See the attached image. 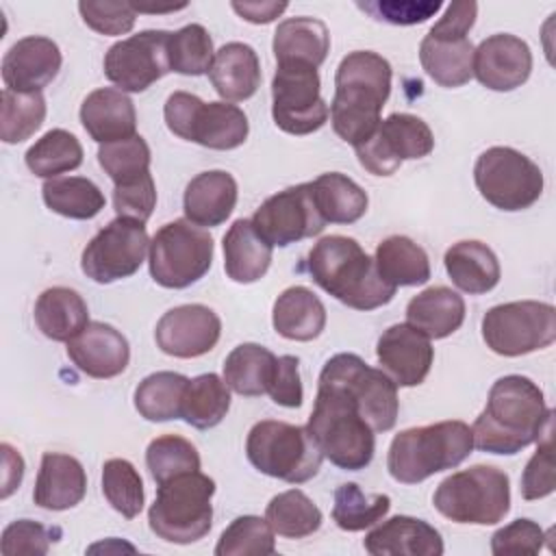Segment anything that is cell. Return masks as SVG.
Instances as JSON below:
<instances>
[{
	"label": "cell",
	"instance_id": "obj_39",
	"mask_svg": "<svg viewBox=\"0 0 556 556\" xmlns=\"http://www.w3.org/2000/svg\"><path fill=\"white\" fill-rule=\"evenodd\" d=\"M230 408V387L217 374H200L187 382L180 419L198 430L222 424Z\"/></svg>",
	"mask_w": 556,
	"mask_h": 556
},
{
	"label": "cell",
	"instance_id": "obj_27",
	"mask_svg": "<svg viewBox=\"0 0 556 556\" xmlns=\"http://www.w3.org/2000/svg\"><path fill=\"white\" fill-rule=\"evenodd\" d=\"M208 78L224 102H241L261 87V61L252 46L241 41L224 43L215 52Z\"/></svg>",
	"mask_w": 556,
	"mask_h": 556
},
{
	"label": "cell",
	"instance_id": "obj_15",
	"mask_svg": "<svg viewBox=\"0 0 556 556\" xmlns=\"http://www.w3.org/2000/svg\"><path fill=\"white\" fill-rule=\"evenodd\" d=\"M430 126L410 113H391L376 132L354 148L358 163L374 176H391L406 159H424L432 152Z\"/></svg>",
	"mask_w": 556,
	"mask_h": 556
},
{
	"label": "cell",
	"instance_id": "obj_38",
	"mask_svg": "<svg viewBox=\"0 0 556 556\" xmlns=\"http://www.w3.org/2000/svg\"><path fill=\"white\" fill-rule=\"evenodd\" d=\"M315 204L326 224H354L369 204V198L361 185L339 172L321 174L313 180Z\"/></svg>",
	"mask_w": 556,
	"mask_h": 556
},
{
	"label": "cell",
	"instance_id": "obj_9",
	"mask_svg": "<svg viewBox=\"0 0 556 556\" xmlns=\"http://www.w3.org/2000/svg\"><path fill=\"white\" fill-rule=\"evenodd\" d=\"M213 263V237L187 219H174L150 241V276L165 289H187Z\"/></svg>",
	"mask_w": 556,
	"mask_h": 556
},
{
	"label": "cell",
	"instance_id": "obj_50",
	"mask_svg": "<svg viewBox=\"0 0 556 556\" xmlns=\"http://www.w3.org/2000/svg\"><path fill=\"white\" fill-rule=\"evenodd\" d=\"M146 465L156 484L200 469V454L191 441L180 434H163L150 441L146 450Z\"/></svg>",
	"mask_w": 556,
	"mask_h": 556
},
{
	"label": "cell",
	"instance_id": "obj_31",
	"mask_svg": "<svg viewBox=\"0 0 556 556\" xmlns=\"http://www.w3.org/2000/svg\"><path fill=\"white\" fill-rule=\"evenodd\" d=\"M276 63H306L319 67L330 50L328 26L308 15L282 20L271 43Z\"/></svg>",
	"mask_w": 556,
	"mask_h": 556
},
{
	"label": "cell",
	"instance_id": "obj_29",
	"mask_svg": "<svg viewBox=\"0 0 556 556\" xmlns=\"http://www.w3.org/2000/svg\"><path fill=\"white\" fill-rule=\"evenodd\" d=\"M424 72L441 87H463L473 78V43L469 37H439L428 33L419 43Z\"/></svg>",
	"mask_w": 556,
	"mask_h": 556
},
{
	"label": "cell",
	"instance_id": "obj_2",
	"mask_svg": "<svg viewBox=\"0 0 556 556\" xmlns=\"http://www.w3.org/2000/svg\"><path fill=\"white\" fill-rule=\"evenodd\" d=\"M391 65L371 50L345 54L334 74L330 102L332 130L352 148L365 143L380 126V111L391 93Z\"/></svg>",
	"mask_w": 556,
	"mask_h": 556
},
{
	"label": "cell",
	"instance_id": "obj_49",
	"mask_svg": "<svg viewBox=\"0 0 556 556\" xmlns=\"http://www.w3.org/2000/svg\"><path fill=\"white\" fill-rule=\"evenodd\" d=\"M150 146L141 135L98 148V163L113 185H126L150 174Z\"/></svg>",
	"mask_w": 556,
	"mask_h": 556
},
{
	"label": "cell",
	"instance_id": "obj_16",
	"mask_svg": "<svg viewBox=\"0 0 556 556\" xmlns=\"http://www.w3.org/2000/svg\"><path fill=\"white\" fill-rule=\"evenodd\" d=\"M250 222L271 248H287L326 228V219L315 204L313 182H300L269 195Z\"/></svg>",
	"mask_w": 556,
	"mask_h": 556
},
{
	"label": "cell",
	"instance_id": "obj_41",
	"mask_svg": "<svg viewBox=\"0 0 556 556\" xmlns=\"http://www.w3.org/2000/svg\"><path fill=\"white\" fill-rule=\"evenodd\" d=\"M189 378L176 371L146 376L135 389V408L148 421L180 419L182 395Z\"/></svg>",
	"mask_w": 556,
	"mask_h": 556
},
{
	"label": "cell",
	"instance_id": "obj_59",
	"mask_svg": "<svg viewBox=\"0 0 556 556\" xmlns=\"http://www.w3.org/2000/svg\"><path fill=\"white\" fill-rule=\"evenodd\" d=\"M478 15V4L473 0H463V2H452L443 17L428 30L439 37H467L469 30L473 28Z\"/></svg>",
	"mask_w": 556,
	"mask_h": 556
},
{
	"label": "cell",
	"instance_id": "obj_18",
	"mask_svg": "<svg viewBox=\"0 0 556 556\" xmlns=\"http://www.w3.org/2000/svg\"><path fill=\"white\" fill-rule=\"evenodd\" d=\"M222 334L217 313L204 304L174 306L156 321L154 341L174 358H198L211 352Z\"/></svg>",
	"mask_w": 556,
	"mask_h": 556
},
{
	"label": "cell",
	"instance_id": "obj_22",
	"mask_svg": "<svg viewBox=\"0 0 556 556\" xmlns=\"http://www.w3.org/2000/svg\"><path fill=\"white\" fill-rule=\"evenodd\" d=\"M67 356L91 378H115L130 361L126 337L104 321H89L83 332L67 341Z\"/></svg>",
	"mask_w": 556,
	"mask_h": 556
},
{
	"label": "cell",
	"instance_id": "obj_32",
	"mask_svg": "<svg viewBox=\"0 0 556 556\" xmlns=\"http://www.w3.org/2000/svg\"><path fill=\"white\" fill-rule=\"evenodd\" d=\"M224 269L239 285L261 280L271 263V245L254 230L250 219H237L224 235Z\"/></svg>",
	"mask_w": 556,
	"mask_h": 556
},
{
	"label": "cell",
	"instance_id": "obj_19",
	"mask_svg": "<svg viewBox=\"0 0 556 556\" xmlns=\"http://www.w3.org/2000/svg\"><path fill=\"white\" fill-rule=\"evenodd\" d=\"M532 72L530 46L510 33H497L473 48V76L491 91H513Z\"/></svg>",
	"mask_w": 556,
	"mask_h": 556
},
{
	"label": "cell",
	"instance_id": "obj_24",
	"mask_svg": "<svg viewBox=\"0 0 556 556\" xmlns=\"http://www.w3.org/2000/svg\"><path fill=\"white\" fill-rule=\"evenodd\" d=\"M80 124L87 135L102 143L122 141L137 135V113L132 100L113 87L91 91L80 104Z\"/></svg>",
	"mask_w": 556,
	"mask_h": 556
},
{
	"label": "cell",
	"instance_id": "obj_56",
	"mask_svg": "<svg viewBox=\"0 0 556 556\" xmlns=\"http://www.w3.org/2000/svg\"><path fill=\"white\" fill-rule=\"evenodd\" d=\"M545 541V532L532 519H515L513 523L500 528L491 536V552L495 556L504 554H539Z\"/></svg>",
	"mask_w": 556,
	"mask_h": 556
},
{
	"label": "cell",
	"instance_id": "obj_17",
	"mask_svg": "<svg viewBox=\"0 0 556 556\" xmlns=\"http://www.w3.org/2000/svg\"><path fill=\"white\" fill-rule=\"evenodd\" d=\"M167 41V30H141L113 43L104 54V76L124 93L146 91L172 72Z\"/></svg>",
	"mask_w": 556,
	"mask_h": 556
},
{
	"label": "cell",
	"instance_id": "obj_48",
	"mask_svg": "<svg viewBox=\"0 0 556 556\" xmlns=\"http://www.w3.org/2000/svg\"><path fill=\"white\" fill-rule=\"evenodd\" d=\"M274 552V530L256 515L232 519L215 545V556H269Z\"/></svg>",
	"mask_w": 556,
	"mask_h": 556
},
{
	"label": "cell",
	"instance_id": "obj_57",
	"mask_svg": "<svg viewBox=\"0 0 556 556\" xmlns=\"http://www.w3.org/2000/svg\"><path fill=\"white\" fill-rule=\"evenodd\" d=\"M298 365H300L298 356H291V354L278 356L274 378H271V384L267 389L271 402H276L280 406H287V408H300L302 406L304 389H302V382H300Z\"/></svg>",
	"mask_w": 556,
	"mask_h": 556
},
{
	"label": "cell",
	"instance_id": "obj_25",
	"mask_svg": "<svg viewBox=\"0 0 556 556\" xmlns=\"http://www.w3.org/2000/svg\"><path fill=\"white\" fill-rule=\"evenodd\" d=\"M87 493V473L78 458L61 452L41 456L33 489V502L46 510H67L83 502Z\"/></svg>",
	"mask_w": 556,
	"mask_h": 556
},
{
	"label": "cell",
	"instance_id": "obj_55",
	"mask_svg": "<svg viewBox=\"0 0 556 556\" xmlns=\"http://www.w3.org/2000/svg\"><path fill=\"white\" fill-rule=\"evenodd\" d=\"M554 493V458H552V428L539 439V447L521 473V497L541 500Z\"/></svg>",
	"mask_w": 556,
	"mask_h": 556
},
{
	"label": "cell",
	"instance_id": "obj_1",
	"mask_svg": "<svg viewBox=\"0 0 556 556\" xmlns=\"http://www.w3.org/2000/svg\"><path fill=\"white\" fill-rule=\"evenodd\" d=\"M552 428L543 391L526 376L510 374L493 382L484 410L471 426L473 447L489 454H517Z\"/></svg>",
	"mask_w": 556,
	"mask_h": 556
},
{
	"label": "cell",
	"instance_id": "obj_20",
	"mask_svg": "<svg viewBox=\"0 0 556 556\" xmlns=\"http://www.w3.org/2000/svg\"><path fill=\"white\" fill-rule=\"evenodd\" d=\"M376 356L382 371L397 387H417L432 367L434 348L430 339L413 326L393 324L380 334Z\"/></svg>",
	"mask_w": 556,
	"mask_h": 556
},
{
	"label": "cell",
	"instance_id": "obj_33",
	"mask_svg": "<svg viewBox=\"0 0 556 556\" xmlns=\"http://www.w3.org/2000/svg\"><path fill=\"white\" fill-rule=\"evenodd\" d=\"M271 324L289 341H313L326 328V306L308 287H289L274 302Z\"/></svg>",
	"mask_w": 556,
	"mask_h": 556
},
{
	"label": "cell",
	"instance_id": "obj_58",
	"mask_svg": "<svg viewBox=\"0 0 556 556\" xmlns=\"http://www.w3.org/2000/svg\"><path fill=\"white\" fill-rule=\"evenodd\" d=\"M200 104H202V100L189 91L169 93V98L165 100V109H163V117H165L169 132L189 141L191 124H193V117H195Z\"/></svg>",
	"mask_w": 556,
	"mask_h": 556
},
{
	"label": "cell",
	"instance_id": "obj_26",
	"mask_svg": "<svg viewBox=\"0 0 556 556\" xmlns=\"http://www.w3.org/2000/svg\"><path fill=\"white\" fill-rule=\"evenodd\" d=\"M237 180L224 169H211L193 176L185 189L182 211L185 219L195 226L224 224L237 204Z\"/></svg>",
	"mask_w": 556,
	"mask_h": 556
},
{
	"label": "cell",
	"instance_id": "obj_37",
	"mask_svg": "<svg viewBox=\"0 0 556 556\" xmlns=\"http://www.w3.org/2000/svg\"><path fill=\"white\" fill-rule=\"evenodd\" d=\"M278 356L258 343L237 345L224 361V382L239 395L256 397L267 393Z\"/></svg>",
	"mask_w": 556,
	"mask_h": 556
},
{
	"label": "cell",
	"instance_id": "obj_35",
	"mask_svg": "<svg viewBox=\"0 0 556 556\" xmlns=\"http://www.w3.org/2000/svg\"><path fill=\"white\" fill-rule=\"evenodd\" d=\"M250 132L245 113L230 102H202L189 132V141H195L211 150H235Z\"/></svg>",
	"mask_w": 556,
	"mask_h": 556
},
{
	"label": "cell",
	"instance_id": "obj_7",
	"mask_svg": "<svg viewBox=\"0 0 556 556\" xmlns=\"http://www.w3.org/2000/svg\"><path fill=\"white\" fill-rule=\"evenodd\" d=\"M245 456L265 476L302 484L317 476L324 454L306 426L263 419L245 439Z\"/></svg>",
	"mask_w": 556,
	"mask_h": 556
},
{
	"label": "cell",
	"instance_id": "obj_21",
	"mask_svg": "<svg viewBox=\"0 0 556 556\" xmlns=\"http://www.w3.org/2000/svg\"><path fill=\"white\" fill-rule=\"evenodd\" d=\"M59 46L39 35L17 39L2 56L4 89L17 93H33L48 87L61 70Z\"/></svg>",
	"mask_w": 556,
	"mask_h": 556
},
{
	"label": "cell",
	"instance_id": "obj_52",
	"mask_svg": "<svg viewBox=\"0 0 556 556\" xmlns=\"http://www.w3.org/2000/svg\"><path fill=\"white\" fill-rule=\"evenodd\" d=\"M83 22L100 35H126L132 30L137 11L128 2H78Z\"/></svg>",
	"mask_w": 556,
	"mask_h": 556
},
{
	"label": "cell",
	"instance_id": "obj_14",
	"mask_svg": "<svg viewBox=\"0 0 556 556\" xmlns=\"http://www.w3.org/2000/svg\"><path fill=\"white\" fill-rule=\"evenodd\" d=\"M150 239L143 222L115 217L83 250L80 269L98 285H111L139 271Z\"/></svg>",
	"mask_w": 556,
	"mask_h": 556
},
{
	"label": "cell",
	"instance_id": "obj_54",
	"mask_svg": "<svg viewBox=\"0 0 556 556\" xmlns=\"http://www.w3.org/2000/svg\"><path fill=\"white\" fill-rule=\"evenodd\" d=\"M156 206V187L152 174H146L132 182L115 185L113 189V208L117 217L148 222Z\"/></svg>",
	"mask_w": 556,
	"mask_h": 556
},
{
	"label": "cell",
	"instance_id": "obj_13",
	"mask_svg": "<svg viewBox=\"0 0 556 556\" xmlns=\"http://www.w3.org/2000/svg\"><path fill=\"white\" fill-rule=\"evenodd\" d=\"M330 115L321 98L317 67L306 63H278L271 80V117L289 135H311Z\"/></svg>",
	"mask_w": 556,
	"mask_h": 556
},
{
	"label": "cell",
	"instance_id": "obj_4",
	"mask_svg": "<svg viewBox=\"0 0 556 556\" xmlns=\"http://www.w3.org/2000/svg\"><path fill=\"white\" fill-rule=\"evenodd\" d=\"M471 450V428L460 419L417 426L393 437L387 469L395 482L417 484L439 471L458 467Z\"/></svg>",
	"mask_w": 556,
	"mask_h": 556
},
{
	"label": "cell",
	"instance_id": "obj_61",
	"mask_svg": "<svg viewBox=\"0 0 556 556\" xmlns=\"http://www.w3.org/2000/svg\"><path fill=\"white\" fill-rule=\"evenodd\" d=\"M0 450H2V465H4V471H2V500H7L20 486V482L24 478V458L9 443H2Z\"/></svg>",
	"mask_w": 556,
	"mask_h": 556
},
{
	"label": "cell",
	"instance_id": "obj_8",
	"mask_svg": "<svg viewBox=\"0 0 556 556\" xmlns=\"http://www.w3.org/2000/svg\"><path fill=\"white\" fill-rule=\"evenodd\" d=\"M434 508L454 523L493 526L510 510L508 473L493 465H473L441 480Z\"/></svg>",
	"mask_w": 556,
	"mask_h": 556
},
{
	"label": "cell",
	"instance_id": "obj_43",
	"mask_svg": "<svg viewBox=\"0 0 556 556\" xmlns=\"http://www.w3.org/2000/svg\"><path fill=\"white\" fill-rule=\"evenodd\" d=\"M26 167L39 178H59L65 172H74L83 163L80 141L63 128L48 130L24 154Z\"/></svg>",
	"mask_w": 556,
	"mask_h": 556
},
{
	"label": "cell",
	"instance_id": "obj_47",
	"mask_svg": "<svg viewBox=\"0 0 556 556\" xmlns=\"http://www.w3.org/2000/svg\"><path fill=\"white\" fill-rule=\"evenodd\" d=\"M102 493L106 502L126 519H135L143 508V480L126 458H109L102 465Z\"/></svg>",
	"mask_w": 556,
	"mask_h": 556
},
{
	"label": "cell",
	"instance_id": "obj_5",
	"mask_svg": "<svg viewBox=\"0 0 556 556\" xmlns=\"http://www.w3.org/2000/svg\"><path fill=\"white\" fill-rule=\"evenodd\" d=\"M306 430L324 458L345 471L365 469L376 452L374 428L363 419L354 400L332 384L317 382V397Z\"/></svg>",
	"mask_w": 556,
	"mask_h": 556
},
{
	"label": "cell",
	"instance_id": "obj_53",
	"mask_svg": "<svg viewBox=\"0 0 556 556\" xmlns=\"http://www.w3.org/2000/svg\"><path fill=\"white\" fill-rule=\"evenodd\" d=\"M358 9L369 13L376 20L395 24V26H413L430 20L439 9V0H371L358 2Z\"/></svg>",
	"mask_w": 556,
	"mask_h": 556
},
{
	"label": "cell",
	"instance_id": "obj_40",
	"mask_svg": "<svg viewBox=\"0 0 556 556\" xmlns=\"http://www.w3.org/2000/svg\"><path fill=\"white\" fill-rule=\"evenodd\" d=\"M41 195L52 213L70 219H91L104 208V193L83 176L50 178L43 182Z\"/></svg>",
	"mask_w": 556,
	"mask_h": 556
},
{
	"label": "cell",
	"instance_id": "obj_12",
	"mask_svg": "<svg viewBox=\"0 0 556 556\" xmlns=\"http://www.w3.org/2000/svg\"><path fill=\"white\" fill-rule=\"evenodd\" d=\"M482 339L500 356L543 350L556 339V308L536 300L497 304L482 317Z\"/></svg>",
	"mask_w": 556,
	"mask_h": 556
},
{
	"label": "cell",
	"instance_id": "obj_36",
	"mask_svg": "<svg viewBox=\"0 0 556 556\" xmlns=\"http://www.w3.org/2000/svg\"><path fill=\"white\" fill-rule=\"evenodd\" d=\"M376 269L391 287H417L430 278V261L421 245L404 235H391L376 248Z\"/></svg>",
	"mask_w": 556,
	"mask_h": 556
},
{
	"label": "cell",
	"instance_id": "obj_46",
	"mask_svg": "<svg viewBox=\"0 0 556 556\" xmlns=\"http://www.w3.org/2000/svg\"><path fill=\"white\" fill-rule=\"evenodd\" d=\"M169 67L176 74L202 76L208 74L215 61L213 39L202 24H187L176 33H169L167 41Z\"/></svg>",
	"mask_w": 556,
	"mask_h": 556
},
{
	"label": "cell",
	"instance_id": "obj_11",
	"mask_svg": "<svg viewBox=\"0 0 556 556\" xmlns=\"http://www.w3.org/2000/svg\"><path fill=\"white\" fill-rule=\"evenodd\" d=\"M473 182L480 195L500 211L530 208L543 193L541 167L508 146H493L478 156Z\"/></svg>",
	"mask_w": 556,
	"mask_h": 556
},
{
	"label": "cell",
	"instance_id": "obj_42",
	"mask_svg": "<svg viewBox=\"0 0 556 556\" xmlns=\"http://www.w3.org/2000/svg\"><path fill=\"white\" fill-rule=\"evenodd\" d=\"M265 519L276 534L287 539H304L319 530L324 515L304 491L289 489L269 500Z\"/></svg>",
	"mask_w": 556,
	"mask_h": 556
},
{
	"label": "cell",
	"instance_id": "obj_6",
	"mask_svg": "<svg viewBox=\"0 0 556 556\" xmlns=\"http://www.w3.org/2000/svg\"><path fill=\"white\" fill-rule=\"evenodd\" d=\"M213 495L215 480L200 469L161 482L148 510L150 530L159 539L178 545L204 539L213 526Z\"/></svg>",
	"mask_w": 556,
	"mask_h": 556
},
{
	"label": "cell",
	"instance_id": "obj_44",
	"mask_svg": "<svg viewBox=\"0 0 556 556\" xmlns=\"http://www.w3.org/2000/svg\"><path fill=\"white\" fill-rule=\"evenodd\" d=\"M391 508V497L384 493H363L356 482L339 484L334 491L332 519L345 532H361L378 523Z\"/></svg>",
	"mask_w": 556,
	"mask_h": 556
},
{
	"label": "cell",
	"instance_id": "obj_10",
	"mask_svg": "<svg viewBox=\"0 0 556 556\" xmlns=\"http://www.w3.org/2000/svg\"><path fill=\"white\" fill-rule=\"evenodd\" d=\"M348 393L374 432L395 426L400 413L397 384L382 371L369 367L358 354L341 352L326 361L319 380Z\"/></svg>",
	"mask_w": 556,
	"mask_h": 556
},
{
	"label": "cell",
	"instance_id": "obj_23",
	"mask_svg": "<svg viewBox=\"0 0 556 556\" xmlns=\"http://www.w3.org/2000/svg\"><path fill=\"white\" fill-rule=\"evenodd\" d=\"M371 556H441L443 539L434 526L424 519L395 515L371 532L363 541Z\"/></svg>",
	"mask_w": 556,
	"mask_h": 556
},
{
	"label": "cell",
	"instance_id": "obj_30",
	"mask_svg": "<svg viewBox=\"0 0 556 556\" xmlns=\"http://www.w3.org/2000/svg\"><path fill=\"white\" fill-rule=\"evenodd\" d=\"M465 321V300L450 287H428L406 304V324L428 339H445Z\"/></svg>",
	"mask_w": 556,
	"mask_h": 556
},
{
	"label": "cell",
	"instance_id": "obj_28",
	"mask_svg": "<svg viewBox=\"0 0 556 556\" xmlns=\"http://www.w3.org/2000/svg\"><path fill=\"white\" fill-rule=\"evenodd\" d=\"M443 263L452 282L469 295L489 293L497 287L502 276L495 252L476 239H465L450 245Z\"/></svg>",
	"mask_w": 556,
	"mask_h": 556
},
{
	"label": "cell",
	"instance_id": "obj_3",
	"mask_svg": "<svg viewBox=\"0 0 556 556\" xmlns=\"http://www.w3.org/2000/svg\"><path fill=\"white\" fill-rule=\"evenodd\" d=\"M311 278L341 304L356 311H374L393 300L395 287L382 280L376 261L352 237L330 235L308 252Z\"/></svg>",
	"mask_w": 556,
	"mask_h": 556
},
{
	"label": "cell",
	"instance_id": "obj_60",
	"mask_svg": "<svg viewBox=\"0 0 556 556\" xmlns=\"http://www.w3.org/2000/svg\"><path fill=\"white\" fill-rule=\"evenodd\" d=\"M230 7L250 24H269L287 11V2H230Z\"/></svg>",
	"mask_w": 556,
	"mask_h": 556
},
{
	"label": "cell",
	"instance_id": "obj_51",
	"mask_svg": "<svg viewBox=\"0 0 556 556\" xmlns=\"http://www.w3.org/2000/svg\"><path fill=\"white\" fill-rule=\"evenodd\" d=\"M59 528L50 530L39 521L33 519H17L9 523L2 532L0 549L4 556H17V554H35L43 556L50 549V543L59 539Z\"/></svg>",
	"mask_w": 556,
	"mask_h": 556
},
{
	"label": "cell",
	"instance_id": "obj_45",
	"mask_svg": "<svg viewBox=\"0 0 556 556\" xmlns=\"http://www.w3.org/2000/svg\"><path fill=\"white\" fill-rule=\"evenodd\" d=\"M0 98V139L4 143H22L41 128L46 119V98L41 91L17 93L2 89Z\"/></svg>",
	"mask_w": 556,
	"mask_h": 556
},
{
	"label": "cell",
	"instance_id": "obj_34",
	"mask_svg": "<svg viewBox=\"0 0 556 556\" xmlns=\"http://www.w3.org/2000/svg\"><path fill=\"white\" fill-rule=\"evenodd\" d=\"M35 324L52 341H70L89 324L83 295L70 287H50L35 302Z\"/></svg>",
	"mask_w": 556,
	"mask_h": 556
}]
</instances>
